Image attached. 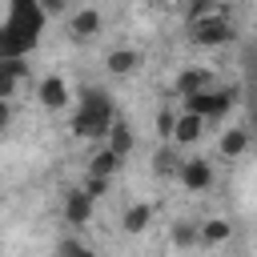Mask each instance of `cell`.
<instances>
[{
    "label": "cell",
    "instance_id": "obj_1",
    "mask_svg": "<svg viewBox=\"0 0 257 257\" xmlns=\"http://www.w3.org/2000/svg\"><path fill=\"white\" fill-rule=\"evenodd\" d=\"M44 12L36 0H12L8 4V16L0 24V56H24L36 48L40 40V28H44Z\"/></svg>",
    "mask_w": 257,
    "mask_h": 257
},
{
    "label": "cell",
    "instance_id": "obj_2",
    "mask_svg": "<svg viewBox=\"0 0 257 257\" xmlns=\"http://www.w3.org/2000/svg\"><path fill=\"white\" fill-rule=\"evenodd\" d=\"M112 116H116L112 96H108L104 88H84V92H80V104H76V112H72V120H68V128H72V137H80V141H96V137H104V128L112 124Z\"/></svg>",
    "mask_w": 257,
    "mask_h": 257
},
{
    "label": "cell",
    "instance_id": "obj_3",
    "mask_svg": "<svg viewBox=\"0 0 257 257\" xmlns=\"http://www.w3.org/2000/svg\"><path fill=\"white\" fill-rule=\"evenodd\" d=\"M189 36H193V44H201V48H225V44H233V40H237V24H233V16H229V4L217 8V12H209V16L189 20Z\"/></svg>",
    "mask_w": 257,
    "mask_h": 257
},
{
    "label": "cell",
    "instance_id": "obj_4",
    "mask_svg": "<svg viewBox=\"0 0 257 257\" xmlns=\"http://www.w3.org/2000/svg\"><path fill=\"white\" fill-rule=\"evenodd\" d=\"M100 28H104V16H100L96 8H76V12L68 16V36H72L76 44L100 36Z\"/></svg>",
    "mask_w": 257,
    "mask_h": 257
},
{
    "label": "cell",
    "instance_id": "obj_5",
    "mask_svg": "<svg viewBox=\"0 0 257 257\" xmlns=\"http://www.w3.org/2000/svg\"><path fill=\"white\" fill-rule=\"evenodd\" d=\"M177 181H181L185 189H193V193H205V189L213 185V165H209V161H201V157H193V161H181V169H177Z\"/></svg>",
    "mask_w": 257,
    "mask_h": 257
},
{
    "label": "cell",
    "instance_id": "obj_6",
    "mask_svg": "<svg viewBox=\"0 0 257 257\" xmlns=\"http://www.w3.org/2000/svg\"><path fill=\"white\" fill-rule=\"evenodd\" d=\"M36 96H40V104H44V108H52V112H60V108L72 100L68 80H64V76H56V72H52V76H44V80L36 84Z\"/></svg>",
    "mask_w": 257,
    "mask_h": 257
},
{
    "label": "cell",
    "instance_id": "obj_7",
    "mask_svg": "<svg viewBox=\"0 0 257 257\" xmlns=\"http://www.w3.org/2000/svg\"><path fill=\"white\" fill-rule=\"evenodd\" d=\"M201 133H205V116H197V112H177V120H173V145H197L201 141Z\"/></svg>",
    "mask_w": 257,
    "mask_h": 257
},
{
    "label": "cell",
    "instance_id": "obj_8",
    "mask_svg": "<svg viewBox=\"0 0 257 257\" xmlns=\"http://www.w3.org/2000/svg\"><path fill=\"white\" fill-rule=\"evenodd\" d=\"M92 209H96V201H92L84 189H72V193H64V225H88Z\"/></svg>",
    "mask_w": 257,
    "mask_h": 257
},
{
    "label": "cell",
    "instance_id": "obj_9",
    "mask_svg": "<svg viewBox=\"0 0 257 257\" xmlns=\"http://www.w3.org/2000/svg\"><path fill=\"white\" fill-rule=\"evenodd\" d=\"M104 141H108V149L124 161L128 153H133V145H137V137H133V128H128V120H120V116H112V124L104 128Z\"/></svg>",
    "mask_w": 257,
    "mask_h": 257
},
{
    "label": "cell",
    "instance_id": "obj_10",
    "mask_svg": "<svg viewBox=\"0 0 257 257\" xmlns=\"http://www.w3.org/2000/svg\"><path fill=\"white\" fill-rule=\"evenodd\" d=\"M141 60H145V56H141L137 48H112V52L104 56V68H108L112 76H133V72L141 68Z\"/></svg>",
    "mask_w": 257,
    "mask_h": 257
},
{
    "label": "cell",
    "instance_id": "obj_11",
    "mask_svg": "<svg viewBox=\"0 0 257 257\" xmlns=\"http://www.w3.org/2000/svg\"><path fill=\"white\" fill-rule=\"evenodd\" d=\"M149 221H153V205H149V201H137V205H128V209H124L120 229H124V233H145V229H149Z\"/></svg>",
    "mask_w": 257,
    "mask_h": 257
},
{
    "label": "cell",
    "instance_id": "obj_12",
    "mask_svg": "<svg viewBox=\"0 0 257 257\" xmlns=\"http://www.w3.org/2000/svg\"><path fill=\"white\" fill-rule=\"evenodd\" d=\"M229 233H233V225H229L225 217H209V221H201V225H197L201 245H221V241H229Z\"/></svg>",
    "mask_w": 257,
    "mask_h": 257
},
{
    "label": "cell",
    "instance_id": "obj_13",
    "mask_svg": "<svg viewBox=\"0 0 257 257\" xmlns=\"http://www.w3.org/2000/svg\"><path fill=\"white\" fill-rule=\"evenodd\" d=\"M209 84H213V76H209L205 68H185V72L177 76V96H189V92L209 88Z\"/></svg>",
    "mask_w": 257,
    "mask_h": 257
},
{
    "label": "cell",
    "instance_id": "obj_14",
    "mask_svg": "<svg viewBox=\"0 0 257 257\" xmlns=\"http://www.w3.org/2000/svg\"><path fill=\"white\" fill-rule=\"evenodd\" d=\"M245 149H249V133H245V128H225V137H221V157H225V161H237Z\"/></svg>",
    "mask_w": 257,
    "mask_h": 257
},
{
    "label": "cell",
    "instance_id": "obj_15",
    "mask_svg": "<svg viewBox=\"0 0 257 257\" xmlns=\"http://www.w3.org/2000/svg\"><path fill=\"white\" fill-rule=\"evenodd\" d=\"M116 169H120V157H116V153H112L108 145H104V149H96V153L88 157V173H100V177H112Z\"/></svg>",
    "mask_w": 257,
    "mask_h": 257
},
{
    "label": "cell",
    "instance_id": "obj_16",
    "mask_svg": "<svg viewBox=\"0 0 257 257\" xmlns=\"http://www.w3.org/2000/svg\"><path fill=\"white\" fill-rule=\"evenodd\" d=\"M181 161H185V157H181L177 149H157V153H153V173H157V177H177Z\"/></svg>",
    "mask_w": 257,
    "mask_h": 257
},
{
    "label": "cell",
    "instance_id": "obj_17",
    "mask_svg": "<svg viewBox=\"0 0 257 257\" xmlns=\"http://www.w3.org/2000/svg\"><path fill=\"white\" fill-rule=\"evenodd\" d=\"M173 245H177V249H193V245H201L197 225H193V221H177V225H173Z\"/></svg>",
    "mask_w": 257,
    "mask_h": 257
},
{
    "label": "cell",
    "instance_id": "obj_18",
    "mask_svg": "<svg viewBox=\"0 0 257 257\" xmlns=\"http://www.w3.org/2000/svg\"><path fill=\"white\" fill-rule=\"evenodd\" d=\"M80 189H84V193H88V197L96 201V197H104V193H108V177H100V173H88Z\"/></svg>",
    "mask_w": 257,
    "mask_h": 257
},
{
    "label": "cell",
    "instance_id": "obj_19",
    "mask_svg": "<svg viewBox=\"0 0 257 257\" xmlns=\"http://www.w3.org/2000/svg\"><path fill=\"white\" fill-rule=\"evenodd\" d=\"M217 8H225V4H217V0H189V20L209 16V12H217Z\"/></svg>",
    "mask_w": 257,
    "mask_h": 257
},
{
    "label": "cell",
    "instance_id": "obj_20",
    "mask_svg": "<svg viewBox=\"0 0 257 257\" xmlns=\"http://www.w3.org/2000/svg\"><path fill=\"white\" fill-rule=\"evenodd\" d=\"M173 120H177V112L161 108V112H157V137H165V141H169V137H173Z\"/></svg>",
    "mask_w": 257,
    "mask_h": 257
},
{
    "label": "cell",
    "instance_id": "obj_21",
    "mask_svg": "<svg viewBox=\"0 0 257 257\" xmlns=\"http://www.w3.org/2000/svg\"><path fill=\"white\" fill-rule=\"evenodd\" d=\"M36 4H40V12H44V16H60V12L68 8V0H36Z\"/></svg>",
    "mask_w": 257,
    "mask_h": 257
},
{
    "label": "cell",
    "instance_id": "obj_22",
    "mask_svg": "<svg viewBox=\"0 0 257 257\" xmlns=\"http://www.w3.org/2000/svg\"><path fill=\"white\" fill-rule=\"evenodd\" d=\"M60 249H64V253H88V245L76 241V237H60Z\"/></svg>",
    "mask_w": 257,
    "mask_h": 257
},
{
    "label": "cell",
    "instance_id": "obj_23",
    "mask_svg": "<svg viewBox=\"0 0 257 257\" xmlns=\"http://www.w3.org/2000/svg\"><path fill=\"white\" fill-rule=\"evenodd\" d=\"M8 120H12V104H8V96H0V133L8 128Z\"/></svg>",
    "mask_w": 257,
    "mask_h": 257
}]
</instances>
